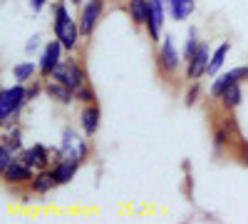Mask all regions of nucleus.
<instances>
[{"label":"nucleus","instance_id":"nucleus-24","mask_svg":"<svg viewBox=\"0 0 248 224\" xmlns=\"http://www.w3.org/2000/svg\"><path fill=\"white\" fill-rule=\"evenodd\" d=\"M233 137H231V132L229 130H226L223 125H218L216 130H214V152L218 155L223 147H229V142H231Z\"/></svg>","mask_w":248,"mask_h":224},{"label":"nucleus","instance_id":"nucleus-25","mask_svg":"<svg viewBox=\"0 0 248 224\" xmlns=\"http://www.w3.org/2000/svg\"><path fill=\"white\" fill-rule=\"evenodd\" d=\"M75 97H77V103H82V105H92V103H97V92H94V87L90 85V83H85L77 92H75Z\"/></svg>","mask_w":248,"mask_h":224},{"label":"nucleus","instance_id":"nucleus-14","mask_svg":"<svg viewBox=\"0 0 248 224\" xmlns=\"http://www.w3.org/2000/svg\"><path fill=\"white\" fill-rule=\"evenodd\" d=\"M45 95L52 100V103L62 105V107H70L72 103H77L75 97V90H70L67 85L57 83V80H52V83H45Z\"/></svg>","mask_w":248,"mask_h":224},{"label":"nucleus","instance_id":"nucleus-10","mask_svg":"<svg viewBox=\"0 0 248 224\" xmlns=\"http://www.w3.org/2000/svg\"><path fill=\"white\" fill-rule=\"evenodd\" d=\"M243 80H248V68H233V70H229V72H218V75L214 77V83H211L209 95H211L214 100H218L231 85L243 83Z\"/></svg>","mask_w":248,"mask_h":224},{"label":"nucleus","instance_id":"nucleus-15","mask_svg":"<svg viewBox=\"0 0 248 224\" xmlns=\"http://www.w3.org/2000/svg\"><path fill=\"white\" fill-rule=\"evenodd\" d=\"M127 13H129V20L137 28H147L149 17H152V0H129Z\"/></svg>","mask_w":248,"mask_h":224},{"label":"nucleus","instance_id":"nucleus-13","mask_svg":"<svg viewBox=\"0 0 248 224\" xmlns=\"http://www.w3.org/2000/svg\"><path fill=\"white\" fill-rule=\"evenodd\" d=\"M99 122H102V110L97 107V103L92 105H85L79 112V127L87 137H94L97 130H99Z\"/></svg>","mask_w":248,"mask_h":224},{"label":"nucleus","instance_id":"nucleus-23","mask_svg":"<svg viewBox=\"0 0 248 224\" xmlns=\"http://www.w3.org/2000/svg\"><path fill=\"white\" fill-rule=\"evenodd\" d=\"M199 45H201V40H199L196 28H189V33H186V40H184V50H181L184 63H189V60L194 57V52L199 50Z\"/></svg>","mask_w":248,"mask_h":224},{"label":"nucleus","instance_id":"nucleus-30","mask_svg":"<svg viewBox=\"0 0 248 224\" xmlns=\"http://www.w3.org/2000/svg\"><path fill=\"white\" fill-rule=\"evenodd\" d=\"M40 45H43V37H40V35H30V40L25 43V52L28 55H35Z\"/></svg>","mask_w":248,"mask_h":224},{"label":"nucleus","instance_id":"nucleus-6","mask_svg":"<svg viewBox=\"0 0 248 224\" xmlns=\"http://www.w3.org/2000/svg\"><path fill=\"white\" fill-rule=\"evenodd\" d=\"M102 15H105V0H85V3H82V13H79V33H82V37H90L97 30Z\"/></svg>","mask_w":248,"mask_h":224},{"label":"nucleus","instance_id":"nucleus-2","mask_svg":"<svg viewBox=\"0 0 248 224\" xmlns=\"http://www.w3.org/2000/svg\"><path fill=\"white\" fill-rule=\"evenodd\" d=\"M28 103V85L15 83L13 87H5L0 92V125H3V130L17 125V115Z\"/></svg>","mask_w":248,"mask_h":224},{"label":"nucleus","instance_id":"nucleus-8","mask_svg":"<svg viewBox=\"0 0 248 224\" xmlns=\"http://www.w3.org/2000/svg\"><path fill=\"white\" fill-rule=\"evenodd\" d=\"M62 43L55 37V40H47V43L43 45V50H40V60H37V68H40V77L47 80L52 77L55 68L60 65V60H62Z\"/></svg>","mask_w":248,"mask_h":224},{"label":"nucleus","instance_id":"nucleus-3","mask_svg":"<svg viewBox=\"0 0 248 224\" xmlns=\"http://www.w3.org/2000/svg\"><path fill=\"white\" fill-rule=\"evenodd\" d=\"M57 157H65V159H75V162H85L90 157V137L85 132H77L72 127H65L62 130V139H60V147H57Z\"/></svg>","mask_w":248,"mask_h":224},{"label":"nucleus","instance_id":"nucleus-9","mask_svg":"<svg viewBox=\"0 0 248 224\" xmlns=\"http://www.w3.org/2000/svg\"><path fill=\"white\" fill-rule=\"evenodd\" d=\"M211 48H209V43L206 40H201V45H199V50L194 52V57L186 63V80H201L206 72H209V63H211Z\"/></svg>","mask_w":248,"mask_h":224},{"label":"nucleus","instance_id":"nucleus-16","mask_svg":"<svg viewBox=\"0 0 248 224\" xmlns=\"http://www.w3.org/2000/svg\"><path fill=\"white\" fill-rule=\"evenodd\" d=\"M79 167H82V165H79V162H75V159L57 157V159L52 162V172H55V177H57V185H70Z\"/></svg>","mask_w":248,"mask_h":224},{"label":"nucleus","instance_id":"nucleus-5","mask_svg":"<svg viewBox=\"0 0 248 224\" xmlns=\"http://www.w3.org/2000/svg\"><path fill=\"white\" fill-rule=\"evenodd\" d=\"M181 52L174 43V35H167L161 40V45H159V52H156V65H159V72L161 75H167V77H174L179 65H181Z\"/></svg>","mask_w":248,"mask_h":224},{"label":"nucleus","instance_id":"nucleus-19","mask_svg":"<svg viewBox=\"0 0 248 224\" xmlns=\"http://www.w3.org/2000/svg\"><path fill=\"white\" fill-rule=\"evenodd\" d=\"M169 3V15L171 20H179V23H184V20H189L196 10V0H167Z\"/></svg>","mask_w":248,"mask_h":224},{"label":"nucleus","instance_id":"nucleus-18","mask_svg":"<svg viewBox=\"0 0 248 224\" xmlns=\"http://www.w3.org/2000/svg\"><path fill=\"white\" fill-rule=\"evenodd\" d=\"M35 75H40V68H37V63H32V60H23V63L13 65V80L20 83V85L32 83Z\"/></svg>","mask_w":248,"mask_h":224},{"label":"nucleus","instance_id":"nucleus-4","mask_svg":"<svg viewBox=\"0 0 248 224\" xmlns=\"http://www.w3.org/2000/svg\"><path fill=\"white\" fill-rule=\"evenodd\" d=\"M50 80H57V83L67 85L70 90L77 92L82 85L87 83V72H85V68L79 65V60L75 55H67V57L60 60V65L55 68V72H52Z\"/></svg>","mask_w":248,"mask_h":224},{"label":"nucleus","instance_id":"nucleus-1","mask_svg":"<svg viewBox=\"0 0 248 224\" xmlns=\"http://www.w3.org/2000/svg\"><path fill=\"white\" fill-rule=\"evenodd\" d=\"M52 33L55 37L62 43V48H65L67 52H72L77 45H79V20H75L70 15V8H67V0H60V3H55V20H52Z\"/></svg>","mask_w":248,"mask_h":224},{"label":"nucleus","instance_id":"nucleus-32","mask_svg":"<svg viewBox=\"0 0 248 224\" xmlns=\"http://www.w3.org/2000/svg\"><path fill=\"white\" fill-rule=\"evenodd\" d=\"M67 3H70V5H82L85 0H67Z\"/></svg>","mask_w":248,"mask_h":224},{"label":"nucleus","instance_id":"nucleus-27","mask_svg":"<svg viewBox=\"0 0 248 224\" xmlns=\"http://www.w3.org/2000/svg\"><path fill=\"white\" fill-rule=\"evenodd\" d=\"M199 95H201V85H199V80H191L189 90H186V95H184V105H186V107H194V105L199 103Z\"/></svg>","mask_w":248,"mask_h":224},{"label":"nucleus","instance_id":"nucleus-29","mask_svg":"<svg viewBox=\"0 0 248 224\" xmlns=\"http://www.w3.org/2000/svg\"><path fill=\"white\" fill-rule=\"evenodd\" d=\"M223 127L231 132V137L233 139H238L241 137V130H238V122H236V117L231 115V112H226V120H223Z\"/></svg>","mask_w":248,"mask_h":224},{"label":"nucleus","instance_id":"nucleus-22","mask_svg":"<svg viewBox=\"0 0 248 224\" xmlns=\"http://www.w3.org/2000/svg\"><path fill=\"white\" fill-rule=\"evenodd\" d=\"M3 142H5V145H8L15 155H17L20 150H25V145H23V127L13 125V127L3 130Z\"/></svg>","mask_w":248,"mask_h":224},{"label":"nucleus","instance_id":"nucleus-11","mask_svg":"<svg viewBox=\"0 0 248 224\" xmlns=\"http://www.w3.org/2000/svg\"><path fill=\"white\" fill-rule=\"evenodd\" d=\"M35 177V170L28 167L20 157H15V162L3 172V179H5V185H30Z\"/></svg>","mask_w":248,"mask_h":224},{"label":"nucleus","instance_id":"nucleus-28","mask_svg":"<svg viewBox=\"0 0 248 224\" xmlns=\"http://www.w3.org/2000/svg\"><path fill=\"white\" fill-rule=\"evenodd\" d=\"M236 159L241 162L243 167H248V139H243V137H238L236 139Z\"/></svg>","mask_w":248,"mask_h":224},{"label":"nucleus","instance_id":"nucleus-31","mask_svg":"<svg viewBox=\"0 0 248 224\" xmlns=\"http://www.w3.org/2000/svg\"><path fill=\"white\" fill-rule=\"evenodd\" d=\"M28 3H30V10L32 13H40V10L47 5V0H28Z\"/></svg>","mask_w":248,"mask_h":224},{"label":"nucleus","instance_id":"nucleus-20","mask_svg":"<svg viewBox=\"0 0 248 224\" xmlns=\"http://www.w3.org/2000/svg\"><path fill=\"white\" fill-rule=\"evenodd\" d=\"M241 100H243V87H241V83H236L218 97V103H221L223 112H233L241 105Z\"/></svg>","mask_w":248,"mask_h":224},{"label":"nucleus","instance_id":"nucleus-26","mask_svg":"<svg viewBox=\"0 0 248 224\" xmlns=\"http://www.w3.org/2000/svg\"><path fill=\"white\" fill-rule=\"evenodd\" d=\"M15 157H17V155H15V152H13V150L5 145V142H0V174H3V172H5V170L13 165V162H15Z\"/></svg>","mask_w":248,"mask_h":224},{"label":"nucleus","instance_id":"nucleus-17","mask_svg":"<svg viewBox=\"0 0 248 224\" xmlns=\"http://www.w3.org/2000/svg\"><path fill=\"white\" fill-rule=\"evenodd\" d=\"M55 187H57V177H55L52 170H40V172H35V177H32V182H30L32 194H40V197L50 194Z\"/></svg>","mask_w":248,"mask_h":224},{"label":"nucleus","instance_id":"nucleus-21","mask_svg":"<svg viewBox=\"0 0 248 224\" xmlns=\"http://www.w3.org/2000/svg\"><path fill=\"white\" fill-rule=\"evenodd\" d=\"M229 52H231V43H229V40H223V43L211 52V63H209V72H206V75L216 77V75L221 72L223 63H226V57H229Z\"/></svg>","mask_w":248,"mask_h":224},{"label":"nucleus","instance_id":"nucleus-12","mask_svg":"<svg viewBox=\"0 0 248 224\" xmlns=\"http://www.w3.org/2000/svg\"><path fill=\"white\" fill-rule=\"evenodd\" d=\"M167 8H169L167 0H152V17L147 23L149 40H159L161 37V28H164V20H167Z\"/></svg>","mask_w":248,"mask_h":224},{"label":"nucleus","instance_id":"nucleus-7","mask_svg":"<svg viewBox=\"0 0 248 224\" xmlns=\"http://www.w3.org/2000/svg\"><path fill=\"white\" fill-rule=\"evenodd\" d=\"M52 155H57V147H47V145H32V147H25V150H20L17 152V157L25 162L28 167H32L35 172H40V170H50V157Z\"/></svg>","mask_w":248,"mask_h":224}]
</instances>
